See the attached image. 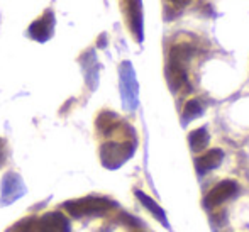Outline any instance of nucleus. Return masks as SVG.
Listing matches in <instances>:
<instances>
[{
	"instance_id": "f257e3e1",
	"label": "nucleus",
	"mask_w": 249,
	"mask_h": 232,
	"mask_svg": "<svg viewBox=\"0 0 249 232\" xmlns=\"http://www.w3.org/2000/svg\"><path fill=\"white\" fill-rule=\"evenodd\" d=\"M114 207L115 203L110 202L108 198H104V196H85V198L65 202L63 209L71 217L80 219V217L87 215H104V214H107Z\"/></svg>"
},
{
	"instance_id": "f03ea898",
	"label": "nucleus",
	"mask_w": 249,
	"mask_h": 232,
	"mask_svg": "<svg viewBox=\"0 0 249 232\" xmlns=\"http://www.w3.org/2000/svg\"><path fill=\"white\" fill-rule=\"evenodd\" d=\"M134 153V143H105L100 147V158L105 168H119Z\"/></svg>"
},
{
	"instance_id": "7ed1b4c3",
	"label": "nucleus",
	"mask_w": 249,
	"mask_h": 232,
	"mask_svg": "<svg viewBox=\"0 0 249 232\" xmlns=\"http://www.w3.org/2000/svg\"><path fill=\"white\" fill-rule=\"evenodd\" d=\"M122 12L127 20L131 33L134 34L136 41H142V3L141 0H121Z\"/></svg>"
},
{
	"instance_id": "20e7f679",
	"label": "nucleus",
	"mask_w": 249,
	"mask_h": 232,
	"mask_svg": "<svg viewBox=\"0 0 249 232\" xmlns=\"http://www.w3.org/2000/svg\"><path fill=\"white\" fill-rule=\"evenodd\" d=\"M237 193V183L232 180L220 181L217 186H213L209 193H207L205 200H203V205L207 209H215V207L222 205L224 202H227L229 198H232Z\"/></svg>"
},
{
	"instance_id": "39448f33",
	"label": "nucleus",
	"mask_w": 249,
	"mask_h": 232,
	"mask_svg": "<svg viewBox=\"0 0 249 232\" xmlns=\"http://www.w3.org/2000/svg\"><path fill=\"white\" fill-rule=\"evenodd\" d=\"M24 192H26V188H24V183H22V180H20V177L17 173L10 171L2 180V198H0V202H2L3 205H9L14 200L20 198V196L24 195Z\"/></svg>"
},
{
	"instance_id": "423d86ee",
	"label": "nucleus",
	"mask_w": 249,
	"mask_h": 232,
	"mask_svg": "<svg viewBox=\"0 0 249 232\" xmlns=\"http://www.w3.org/2000/svg\"><path fill=\"white\" fill-rule=\"evenodd\" d=\"M53 31H54V16H53L51 10H48L44 16H41L39 19H36L29 27V36L34 41H48L53 36Z\"/></svg>"
},
{
	"instance_id": "0eeeda50",
	"label": "nucleus",
	"mask_w": 249,
	"mask_h": 232,
	"mask_svg": "<svg viewBox=\"0 0 249 232\" xmlns=\"http://www.w3.org/2000/svg\"><path fill=\"white\" fill-rule=\"evenodd\" d=\"M37 232H71L63 212H48L37 219Z\"/></svg>"
},
{
	"instance_id": "6e6552de",
	"label": "nucleus",
	"mask_w": 249,
	"mask_h": 232,
	"mask_svg": "<svg viewBox=\"0 0 249 232\" xmlns=\"http://www.w3.org/2000/svg\"><path fill=\"white\" fill-rule=\"evenodd\" d=\"M224 160V153L220 149H210L207 151L203 156H198L195 160V168H197V173L205 175L207 171L217 168Z\"/></svg>"
},
{
	"instance_id": "1a4fd4ad",
	"label": "nucleus",
	"mask_w": 249,
	"mask_h": 232,
	"mask_svg": "<svg viewBox=\"0 0 249 232\" xmlns=\"http://www.w3.org/2000/svg\"><path fill=\"white\" fill-rule=\"evenodd\" d=\"M192 54H194L192 46H188V44H185V43L177 44V46H173L170 49V61H168V65H175V66L185 68L187 63L190 61Z\"/></svg>"
},
{
	"instance_id": "9d476101",
	"label": "nucleus",
	"mask_w": 249,
	"mask_h": 232,
	"mask_svg": "<svg viewBox=\"0 0 249 232\" xmlns=\"http://www.w3.org/2000/svg\"><path fill=\"white\" fill-rule=\"evenodd\" d=\"M119 125H121L119 117L115 114H112V112H102L99 115V119H97V127H99V131L102 134H110Z\"/></svg>"
},
{
	"instance_id": "9b49d317",
	"label": "nucleus",
	"mask_w": 249,
	"mask_h": 232,
	"mask_svg": "<svg viewBox=\"0 0 249 232\" xmlns=\"http://www.w3.org/2000/svg\"><path fill=\"white\" fill-rule=\"evenodd\" d=\"M136 195H138V198L141 200V203L142 205L146 207V209L149 210L151 214H153L154 217H156V219H160L161 220V224H163L164 227H168V220H166V215H164V212H163V209H161L160 205H158L156 202H154L153 198H149L148 195H146V193H142V192H136Z\"/></svg>"
},
{
	"instance_id": "f8f14e48",
	"label": "nucleus",
	"mask_w": 249,
	"mask_h": 232,
	"mask_svg": "<svg viewBox=\"0 0 249 232\" xmlns=\"http://www.w3.org/2000/svg\"><path fill=\"white\" fill-rule=\"evenodd\" d=\"M209 141H210V136H209V132H207V127L195 129V131H192L190 136H188V143H190V147L195 153L205 149Z\"/></svg>"
},
{
	"instance_id": "ddd939ff",
	"label": "nucleus",
	"mask_w": 249,
	"mask_h": 232,
	"mask_svg": "<svg viewBox=\"0 0 249 232\" xmlns=\"http://www.w3.org/2000/svg\"><path fill=\"white\" fill-rule=\"evenodd\" d=\"M5 232H37V219L36 217H26V219L10 226Z\"/></svg>"
},
{
	"instance_id": "4468645a",
	"label": "nucleus",
	"mask_w": 249,
	"mask_h": 232,
	"mask_svg": "<svg viewBox=\"0 0 249 232\" xmlns=\"http://www.w3.org/2000/svg\"><path fill=\"white\" fill-rule=\"evenodd\" d=\"M202 112H203V107H202V104H200V100L187 102V105H185V110H183V122L194 121V119L198 117Z\"/></svg>"
},
{
	"instance_id": "2eb2a0df",
	"label": "nucleus",
	"mask_w": 249,
	"mask_h": 232,
	"mask_svg": "<svg viewBox=\"0 0 249 232\" xmlns=\"http://www.w3.org/2000/svg\"><path fill=\"white\" fill-rule=\"evenodd\" d=\"M5 160H7V146H5V141L0 138V168L5 164Z\"/></svg>"
},
{
	"instance_id": "dca6fc26",
	"label": "nucleus",
	"mask_w": 249,
	"mask_h": 232,
	"mask_svg": "<svg viewBox=\"0 0 249 232\" xmlns=\"http://www.w3.org/2000/svg\"><path fill=\"white\" fill-rule=\"evenodd\" d=\"M166 2H171L173 5H177V7H185V5H188L192 0H166Z\"/></svg>"
}]
</instances>
